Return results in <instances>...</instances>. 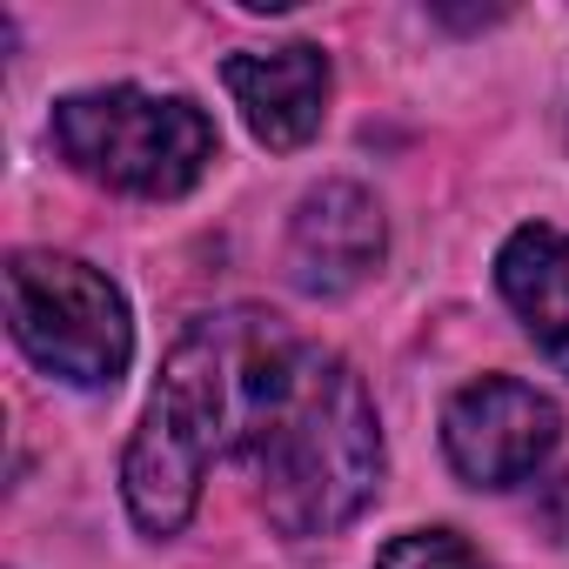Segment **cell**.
<instances>
[{
  "mask_svg": "<svg viewBox=\"0 0 569 569\" xmlns=\"http://www.w3.org/2000/svg\"><path fill=\"white\" fill-rule=\"evenodd\" d=\"M556 436H562V409L516 376H476L442 409V456L476 489H516L549 462Z\"/></svg>",
  "mask_w": 569,
  "mask_h": 569,
  "instance_id": "5",
  "label": "cell"
},
{
  "mask_svg": "<svg viewBox=\"0 0 569 569\" xmlns=\"http://www.w3.org/2000/svg\"><path fill=\"white\" fill-rule=\"evenodd\" d=\"M496 289L516 309L522 336L569 376V228H516L496 254Z\"/></svg>",
  "mask_w": 569,
  "mask_h": 569,
  "instance_id": "8",
  "label": "cell"
},
{
  "mask_svg": "<svg viewBox=\"0 0 569 569\" xmlns=\"http://www.w3.org/2000/svg\"><path fill=\"white\" fill-rule=\"evenodd\" d=\"M8 329L34 369L68 389H114L134 356V322L121 289L54 248H21L8 261Z\"/></svg>",
  "mask_w": 569,
  "mask_h": 569,
  "instance_id": "4",
  "label": "cell"
},
{
  "mask_svg": "<svg viewBox=\"0 0 569 569\" xmlns=\"http://www.w3.org/2000/svg\"><path fill=\"white\" fill-rule=\"evenodd\" d=\"M289 336V322L261 309H221L188 322V336L168 349L141 429L121 456V496L141 536H181L208 469L241 462V442L254 429V409Z\"/></svg>",
  "mask_w": 569,
  "mask_h": 569,
  "instance_id": "1",
  "label": "cell"
},
{
  "mask_svg": "<svg viewBox=\"0 0 569 569\" xmlns=\"http://www.w3.org/2000/svg\"><path fill=\"white\" fill-rule=\"evenodd\" d=\"M389 228L369 188L356 181H322L302 194L289 221V281L302 296H349L382 268Z\"/></svg>",
  "mask_w": 569,
  "mask_h": 569,
  "instance_id": "6",
  "label": "cell"
},
{
  "mask_svg": "<svg viewBox=\"0 0 569 569\" xmlns=\"http://www.w3.org/2000/svg\"><path fill=\"white\" fill-rule=\"evenodd\" d=\"M376 569H496V562L456 529H409L376 556Z\"/></svg>",
  "mask_w": 569,
  "mask_h": 569,
  "instance_id": "9",
  "label": "cell"
},
{
  "mask_svg": "<svg viewBox=\"0 0 569 569\" xmlns=\"http://www.w3.org/2000/svg\"><path fill=\"white\" fill-rule=\"evenodd\" d=\"M254 476V502L281 536H336L382 489V422L362 376L322 349L289 336L254 429L241 442Z\"/></svg>",
  "mask_w": 569,
  "mask_h": 569,
  "instance_id": "2",
  "label": "cell"
},
{
  "mask_svg": "<svg viewBox=\"0 0 569 569\" xmlns=\"http://www.w3.org/2000/svg\"><path fill=\"white\" fill-rule=\"evenodd\" d=\"M48 134L74 174L114 194H134V201H181L221 154L214 121L188 94H154L128 81L61 94Z\"/></svg>",
  "mask_w": 569,
  "mask_h": 569,
  "instance_id": "3",
  "label": "cell"
},
{
  "mask_svg": "<svg viewBox=\"0 0 569 569\" xmlns=\"http://www.w3.org/2000/svg\"><path fill=\"white\" fill-rule=\"evenodd\" d=\"M221 88L234 94L248 134L274 154L289 148H309L322 134V114H329V54L309 48V41H289V48H268V54H228L221 61Z\"/></svg>",
  "mask_w": 569,
  "mask_h": 569,
  "instance_id": "7",
  "label": "cell"
}]
</instances>
